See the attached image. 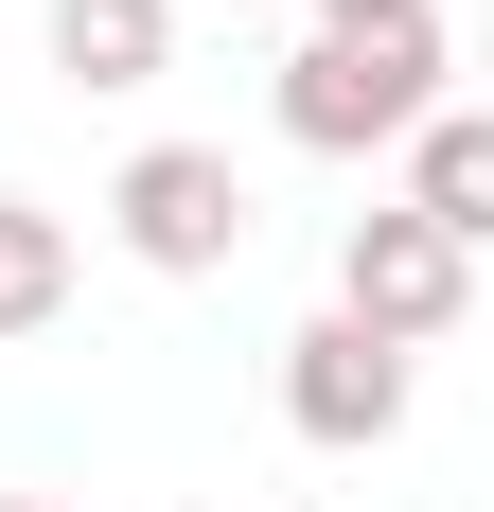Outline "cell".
Here are the masks:
<instances>
[{
	"mask_svg": "<svg viewBox=\"0 0 494 512\" xmlns=\"http://www.w3.org/2000/svg\"><path fill=\"white\" fill-rule=\"evenodd\" d=\"M283 424L318 442V460H371V442L406 424V354L353 336V318H300V336H283Z\"/></svg>",
	"mask_w": 494,
	"mask_h": 512,
	"instance_id": "4",
	"label": "cell"
},
{
	"mask_svg": "<svg viewBox=\"0 0 494 512\" xmlns=\"http://www.w3.org/2000/svg\"><path fill=\"white\" fill-rule=\"evenodd\" d=\"M0 512H71V495H0Z\"/></svg>",
	"mask_w": 494,
	"mask_h": 512,
	"instance_id": "9",
	"label": "cell"
},
{
	"mask_svg": "<svg viewBox=\"0 0 494 512\" xmlns=\"http://www.w3.org/2000/svg\"><path fill=\"white\" fill-rule=\"evenodd\" d=\"M53 301H71V230H53L36 195H0V336H36Z\"/></svg>",
	"mask_w": 494,
	"mask_h": 512,
	"instance_id": "7",
	"label": "cell"
},
{
	"mask_svg": "<svg viewBox=\"0 0 494 512\" xmlns=\"http://www.w3.org/2000/svg\"><path fill=\"white\" fill-rule=\"evenodd\" d=\"M371 18H442V0H318V36H371Z\"/></svg>",
	"mask_w": 494,
	"mask_h": 512,
	"instance_id": "8",
	"label": "cell"
},
{
	"mask_svg": "<svg viewBox=\"0 0 494 512\" xmlns=\"http://www.w3.org/2000/svg\"><path fill=\"white\" fill-rule=\"evenodd\" d=\"M336 318H353V336H389V354H424V336L477 318V248H442L406 195L353 212V230H336Z\"/></svg>",
	"mask_w": 494,
	"mask_h": 512,
	"instance_id": "2",
	"label": "cell"
},
{
	"mask_svg": "<svg viewBox=\"0 0 494 512\" xmlns=\"http://www.w3.org/2000/svg\"><path fill=\"white\" fill-rule=\"evenodd\" d=\"M177 53V0H53V71L71 89H159Z\"/></svg>",
	"mask_w": 494,
	"mask_h": 512,
	"instance_id": "6",
	"label": "cell"
},
{
	"mask_svg": "<svg viewBox=\"0 0 494 512\" xmlns=\"http://www.w3.org/2000/svg\"><path fill=\"white\" fill-rule=\"evenodd\" d=\"M106 230H124L159 283H212V265L247 248V177H230V142H142V159H124V195H106Z\"/></svg>",
	"mask_w": 494,
	"mask_h": 512,
	"instance_id": "3",
	"label": "cell"
},
{
	"mask_svg": "<svg viewBox=\"0 0 494 512\" xmlns=\"http://www.w3.org/2000/svg\"><path fill=\"white\" fill-rule=\"evenodd\" d=\"M212 18H265V0H212Z\"/></svg>",
	"mask_w": 494,
	"mask_h": 512,
	"instance_id": "10",
	"label": "cell"
},
{
	"mask_svg": "<svg viewBox=\"0 0 494 512\" xmlns=\"http://www.w3.org/2000/svg\"><path fill=\"white\" fill-rule=\"evenodd\" d=\"M265 106H283V142H300V159H371V142H424V124H442V18L300 36Z\"/></svg>",
	"mask_w": 494,
	"mask_h": 512,
	"instance_id": "1",
	"label": "cell"
},
{
	"mask_svg": "<svg viewBox=\"0 0 494 512\" xmlns=\"http://www.w3.org/2000/svg\"><path fill=\"white\" fill-rule=\"evenodd\" d=\"M406 212H424L442 248H494V106H442V124L406 142Z\"/></svg>",
	"mask_w": 494,
	"mask_h": 512,
	"instance_id": "5",
	"label": "cell"
}]
</instances>
